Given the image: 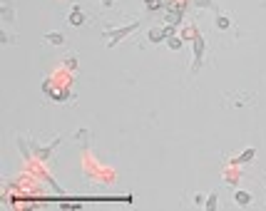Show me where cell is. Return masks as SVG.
<instances>
[{
  "label": "cell",
  "mask_w": 266,
  "mask_h": 211,
  "mask_svg": "<svg viewBox=\"0 0 266 211\" xmlns=\"http://www.w3.org/2000/svg\"><path fill=\"white\" fill-rule=\"evenodd\" d=\"M139 27V20H132L130 25H122V27H112V30H105V42H107V48H115L117 42L122 40V37H127L130 32H134Z\"/></svg>",
  "instance_id": "1"
},
{
  "label": "cell",
  "mask_w": 266,
  "mask_h": 211,
  "mask_svg": "<svg viewBox=\"0 0 266 211\" xmlns=\"http://www.w3.org/2000/svg\"><path fill=\"white\" fill-rule=\"evenodd\" d=\"M192 48H194V62H192V72L197 75L202 70V60H204V50H207V40L202 32H197V37L192 40Z\"/></svg>",
  "instance_id": "2"
},
{
  "label": "cell",
  "mask_w": 266,
  "mask_h": 211,
  "mask_svg": "<svg viewBox=\"0 0 266 211\" xmlns=\"http://www.w3.org/2000/svg\"><path fill=\"white\" fill-rule=\"evenodd\" d=\"M174 25H164V27H152L149 32H147V40L149 42H164V40H169L172 35H174Z\"/></svg>",
  "instance_id": "3"
},
{
  "label": "cell",
  "mask_w": 266,
  "mask_h": 211,
  "mask_svg": "<svg viewBox=\"0 0 266 211\" xmlns=\"http://www.w3.org/2000/svg\"><path fill=\"white\" fill-rule=\"evenodd\" d=\"M67 23H70L72 27H80V25H85V10H82V5H75V8L70 10V15H67Z\"/></svg>",
  "instance_id": "4"
},
{
  "label": "cell",
  "mask_w": 266,
  "mask_h": 211,
  "mask_svg": "<svg viewBox=\"0 0 266 211\" xmlns=\"http://www.w3.org/2000/svg\"><path fill=\"white\" fill-rule=\"evenodd\" d=\"M254 157H256V149H254V147H249V149H244L239 157H234L229 164H232V166H244V164L254 161Z\"/></svg>",
  "instance_id": "5"
},
{
  "label": "cell",
  "mask_w": 266,
  "mask_h": 211,
  "mask_svg": "<svg viewBox=\"0 0 266 211\" xmlns=\"http://www.w3.org/2000/svg\"><path fill=\"white\" fill-rule=\"evenodd\" d=\"M234 201H237L239 206H249V204L254 201V196H251L249 191H237V194H234Z\"/></svg>",
  "instance_id": "6"
},
{
  "label": "cell",
  "mask_w": 266,
  "mask_h": 211,
  "mask_svg": "<svg viewBox=\"0 0 266 211\" xmlns=\"http://www.w3.org/2000/svg\"><path fill=\"white\" fill-rule=\"evenodd\" d=\"M197 32H199V30H197V27H194V25H186V27H184V30H182V35H179V37H182V40H184V42H192V40H194V37H197Z\"/></svg>",
  "instance_id": "7"
},
{
  "label": "cell",
  "mask_w": 266,
  "mask_h": 211,
  "mask_svg": "<svg viewBox=\"0 0 266 211\" xmlns=\"http://www.w3.org/2000/svg\"><path fill=\"white\" fill-rule=\"evenodd\" d=\"M229 27H232V18L224 15V13H219L216 15V30H229Z\"/></svg>",
  "instance_id": "8"
},
{
  "label": "cell",
  "mask_w": 266,
  "mask_h": 211,
  "mask_svg": "<svg viewBox=\"0 0 266 211\" xmlns=\"http://www.w3.org/2000/svg\"><path fill=\"white\" fill-rule=\"evenodd\" d=\"M45 42H50V45H62L65 37H62L60 32H48V35H45Z\"/></svg>",
  "instance_id": "9"
},
{
  "label": "cell",
  "mask_w": 266,
  "mask_h": 211,
  "mask_svg": "<svg viewBox=\"0 0 266 211\" xmlns=\"http://www.w3.org/2000/svg\"><path fill=\"white\" fill-rule=\"evenodd\" d=\"M167 45H169L172 50H182V45H184V40H182L179 35H172V37L167 40Z\"/></svg>",
  "instance_id": "10"
},
{
  "label": "cell",
  "mask_w": 266,
  "mask_h": 211,
  "mask_svg": "<svg viewBox=\"0 0 266 211\" xmlns=\"http://www.w3.org/2000/svg\"><path fill=\"white\" fill-rule=\"evenodd\" d=\"M65 70H78V57H75V55L65 57Z\"/></svg>",
  "instance_id": "11"
},
{
  "label": "cell",
  "mask_w": 266,
  "mask_h": 211,
  "mask_svg": "<svg viewBox=\"0 0 266 211\" xmlns=\"http://www.w3.org/2000/svg\"><path fill=\"white\" fill-rule=\"evenodd\" d=\"M192 3H194L197 8H216L214 0H192Z\"/></svg>",
  "instance_id": "12"
},
{
  "label": "cell",
  "mask_w": 266,
  "mask_h": 211,
  "mask_svg": "<svg viewBox=\"0 0 266 211\" xmlns=\"http://www.w3.org/2000/svg\"><path fill=\"white\" fill-rule=\"evenodd\" d=\"M216 209V194H209V199H207V211H214Z\"/></svg>",
  "instance_id": "13"
},
{
  "label": "cell",
  "mask_w": 266,
  "mask_h": 211,
  "mask_svg": "<svg viewBox=\"0 0 266 211\" xmlns=\"http://www.w3.org/2000/svg\"><path fill=\"white\" fill-rule=\"evenodd\" d=\"M13 18H15V13H13V8H8V5H5V8H3V20L8 23V20H13Z\"/></svg>",
  "instance_id": "14"
},
{
  "label": "cell",
  "mask_w": 266,
  "mask_h": 211,
  "mask_svg": "<svg viewBox=\"0 0 266 211\" xmlns=\"http://www.w3.org/2000/svg\"><path fill=\"white\" fill-rule=\"evenodd\" d=\"M100 3H102L105 8H112V5H115V0H100Z\"/></svg>",
  "instance_id": "15"
}]
</instances>
